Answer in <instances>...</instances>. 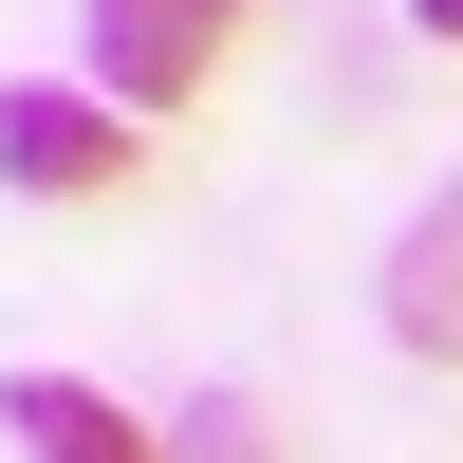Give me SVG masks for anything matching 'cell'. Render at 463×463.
Wrapping results in <instances>:
<instances>
[{
  "label": "cell",
  "instance_id": "cell-1",
  "mask_svg": "<svg viewBox=\"0 0 463 463\" xmlns=\"http://www.w3.org/2000/svg\"><path fill=\"white\" fill-rule=\"evenodd\" d=\"M222 37H241V0H93V74L111 111H185L222 74Z\"/></svg>",
  "mask_w": 463,
  "mask_h": 463
},
{
  "label": "cell",
  "instance_id": "cell-2",
  "mask_svg": "<svg viewBox=\"0 0 463 463\" xmlns=\"http://www.w3.org/2000/svg\"><path fill=\"white\" fill-rule=\"evenodd\" d=\"M0 167L56 185V204H111L130 185V111L111 93H0Z\"/></svg>",
  "mask_w": 463,
  "mask_h": 463
},
{
  "label": "cell",
  "instance_id": "cell-3",
  "mask_svg": "<svg viewBox=\"0 0 463 463\" xmlns=\"http://www.w3.org/2000/svg\"><path fill=\"white\" fill-rule=\"evenodd\" d=\"M390 334H408L427 371H463V185H445V204L390 241Z\"/></svg>",
  "mask_w": 463,
  "mask_h": 463
},
{
  "label": "cell",
  "instance_id": "cell-4",
  "mask_svg": "<svg viewBox=\"0 0 463 463\" xmlns=\"http://www.w3.org/2000/svg\"><path fill=\"white\" fill-rule=\"evenodd\" d=\"M0 427H19V463H148V427H130L111 390H74V371H19Z\"/></svg>",
  "mask_w": 463,
  "mask_h": 463
},
{
  "label": "cell",
  "instance_id": "cell-5",
  "mask_svg": "<svg viewBox=\"0 0 463 463\" xmlns=\"http://www.w3.org/2000/svg\"><path fill=\"white\" fill-rule=\"evenodd\" d=\"M148 463H260V408H241V390H204V408H185Z\"/></svg>",
  "mask_w": 463,
  "mask_h": 463
},
{
  "label": "cell",
  "instance_id": "cell-6",
  "mask_svg": "<svg viewBox=\"0 0 463 463\" xmlns=\"http://www.w3.org/2000/svg\"><path fill=\"white\" fill-rule=\"evenodd\" d=\"M408 19H427V37H463V0H408Z\"/></svg>",
  "mask_w": 463,
  "mask_h": 463
}]
</instances>
